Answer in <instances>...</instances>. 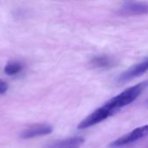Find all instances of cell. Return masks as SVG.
Returning a JSON list of instances; mask_svg holds the SVG:
<instances>
[{"instance_id":"7","label":"cell","mask_w":148,"mask_h":148,"mask_svg":"<svg viewBox=\"0 0 148 148\" xmlns=\"http://www.w3.org/2000/svg\"><path fill=\"white\" fill-rule=\"evenodd\" d=\"M91 64L95 68H109L114 65V61L108 56H100L93 58Z\"/></svg>"},{"instance_id":"5","label":"cell","mask_w":148,"mask_h":148,"mask_svg":"<svg viewBox=\"0 0 148 148\" xmlns=\"http://www.w3.org/2000/svg\"><path fill=\"white\" fill-rule=\"evenodd\" d=\"M53 131V128L50 125L48 124H38L32 127H29V128L23 130L21 134V138L26 140V139H32L36 137L44 136L50 134Z\"/></svg>"},{"instance_id":"8","label":"cell","mask_w":148,"mask_h":148,"mask_svg":"<svg viewBox=\"0 0 148 148\" xmlns=\"http://www.w3.org/2000/svg\"><path fill=\"white\" fill-rule=\"evenodd\" d=\"M23 65L21 62L12 61L9 62L4 67V73L8 75H15L23 70Z\"/></svg>"},{"instance_id":"2","label":"cell","mask_w":148,"mask_h":148,"mask_svg":"<svg viewBox=\"0 0 148 148\" xmlns=\"http://www.w3.org/2000/svg\"><path fill=\"white\" fill-rule=\"evenodd\" d=\"M148 136V124L137 127L131 131L130 133L123 135L122 137L115 140L110 144L111 147H121L127 145H130L132 143H134L140 140H142L143 138Z\"/></svg>"},{"instance_id":"6","label":"cell","mask_w":148,"mask_h":148,"mask_svg":"<svg viewBox=\"0 0 148 148\" xmlns=\"http://www.w3.org/2000/svg\"><path fill=\"white\" fill-rule=\"evenodd\" d=\"M84 142V139L82 137H74V138H69V139H66L63 140H60L56 142L55 144L51 145L49 148H62L66 147H69V146H81L82 143Z\"/></svg>"},{"instance_id":"1","label":"cell","mask_w":148,"mask_h":148,"mask_svg":"<svg viewBox=\"0 0 148 148\" xmlns=\"http://www.w3.org/2000/svg\"><path fill=\"white\" fill-rule=\"evenodd\" d=\"M148 81H144L134 86H132L107 101L102 106L95 109L88 115L77 127L78 129H86L97 125L109 117L114 115L120 109L134 102L147 88Z\"/></svg>"},{"instance_id":"10","label":"cell","mask_w":148,"mask_h":148,"mask_svg":"<svg viewBox=\"0 0 148 148\" xmlns=\"http://www.w3.org/2000/svg\"><path fill=\"white\" fill-rule=\"evenodd\" d=\"M81 146H77V145H75V146H69V147H66L62 148H80Z\"/></svg>"},{"instance_id":"3","label":"cell","mask_w":148,"mask_h":148,"mask_svg":"<svg viewBox=\"0 0 148 148\" xmlns=\"http://www.w3.org/2000/svg\"><path fill=\"white\" fill-rule=\"evenodd\" d=\"M148 71V57L141 61L140 62L129 68L127 70L123 72L118 78L117 82L119 83H124L129 82L133 79L141 76Z\"/></svg>"},{"instance_id":"4","label":"cell","mask_w":148,"mask_h":148,"mask_svg":"<svg viewBox=\"0 0 148 148\" xmlns=\"http://www.w3.org/2000/svg\"><path fill=\"white\" fill-rule=\"evenodd\" d=\"M121 15L138 16L148 13V3L144 2H127L120 9Z\"/></svg>"},{"instance_id":"9","label":"cell","mask_w":148,"mask_h":148,"mask_svg":"<svg viewBox=\"0 0 148 148\" xmlns=\"http://www.w3.org/2000/svg\"><path fill=\"white\" fill-rule=\"evenodd\" d=\"M8 84L6 82L0 80V95H3L7 92L8 90Z\"/></svg>"}]
</instances>
